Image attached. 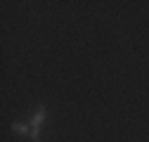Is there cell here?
<instances>
[{
    "mask_svg": "<svg viewBox=\"0 0 149 142\" xmlns=\"http://www.w3.org/2000/svg\"><path fill=\"white\" fill-rule=\"evenodd\" d=\"M43 118H45V106H38L36 114H33V118H31V140L33 142L40 140V123H43Z\"/></svg>",
    "mask_w": 149,
    "mask_h": 142,
    "instance_id": "6da1fadb",
    "label": "cell"
},
{
    "mask_svg": "<svg viewBox=\"0 0 149 142\" xmlns=\"http://www.w3.org/2000/svg\"><path fill=\"white\" fill-rule=\"evenodd\" d=\"M12 128H14V130H17V133H22V135H26V133H29V135H31V130H29V128H26V126H24V123H14V126H12Z\"/></svg>",
    "mask_w": 149,
    "mask_h": 142,
    "instance_id": "7a4b0ae2",
    "label": "cell"
}]
</instances>
